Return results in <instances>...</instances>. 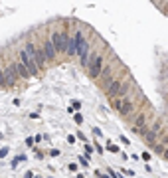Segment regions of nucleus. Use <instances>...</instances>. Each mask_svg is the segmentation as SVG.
I'll return each instance as SVG.
<instances>
[{
  "mask_svg": "<svg viewBox=\"0 0 168 178\" xmlns=\"http://www.w3.org/2000/svg\"><path fill=\"white\" fill-rule=\"evenodd\" d=\"M85 152L91 154V152H93V146H91V144H85Z\"/></svg>",
  "mask_w": 168,
  "mask_h": 178,
  "instance_id": "obj_20",
  "label": "nucleus"
},
{
  "mask_svg": "<svg viewBox=\"0 0 168 178\" xmlns=\"http://www.w3.org/2000/svg\"><path fill=\"white\" fill-rule=\"evenodd\" d=\"M8 150H10L8 146H2V148H0V158H4V156L8 154Z\"/></svg>",
  "mask_w": 168,
  "mask_h": 178,
  "instance_id": "obj_13",
  "label": "nucleus"
},
{
  "mask_svg": "<svg viewBox=\"0 0 168 178\" xmlns=\"http://www.w3.org/2000/svg\"><path fill=\"white\" fill-rule=\"evenodd\" d=\"M0 138H2V133H0Z\"/></svg>",
  "mask_w": 168,
  "mask_h": 178,
  "instance_id": "obj_25",
  "label": "nucleus"
},
{
  "mask_svg": "<svg viewBox=\"0 0 168 178\" xmlns=\"http://www.w3.org/2000/svg\"><path fill=\"white\" fill-rule=\"evenodd\" d=\"M49 42L53 44V47H55V51H57V53H65L67 34H63V32H53V34H51V38H49Z\"/></svg>",
  "mask_w": 168,
  "mask_h": 178,
  "instance_id": "obj_2",
  "label": "nucleus"
},
{
  "mask_svg": "<svg viewBox=\"0 0 168 178\" xmlns=\"http://www.w3.org/2000/svg\"><path fill=\"white\" fill-rule=\"evenodd\" d=\"M109 172H111V176H113V178H119V174H117L115 170H109Z\"/></svg>",
  "mask_w": 168,
  "mask_h": 178,
  "instance_id": "obj_22",
  "label": "nucleus"
},
{
  "mask_svg": "<svg viewBox=\"0 0 168 178\" xmlns=\"http://www.w3.org/2000/svg\"><path fill=\"white\" fill-rule=\"evenodd\" d=\"M154 152H158V154L164 152V146H162V144H154Z\"/></svg>",
  "mask_w": 168,
  "mask_h": 178,
  "instance_id": "obj_14",
  "label": "nucleus"
},
{
  "mask_svg": "<svg viewBox=\"0 0 168 178\" xmlns=\"http://www.w3.org/2000/svg\"><path fill=\"white\" fill-rule=\"evenodd\" d=\"M101 69H103V57H101V55H97L95 59H91V61H89V77L97 79V77H99V73H101Z\"/></svg>",
  "mask_w": 168,
  "mask_h": 178,
  "instance_id": "obj_4",
  "label": "nucleus"
},
{
  "mask_svg": "<svg viewBox=\"0 0 168 178\" xmlns=\"http://www.w3.org/2000/svg\"><path fill=\"white\" fill-rule=\"evenodd\" d=\"M24 51L36 61V65H38V69H43V65H45V57H43V53H42V49L40 47H36V45L32 44V42H28L26 44V47H24Z\"/></svg>",
  "mask_w": 168,
  "mask_h": 178,
  "instance_id": "obj_1",
  "label": "nucleus"
},
{
  "mask_svg": "<svg viewBox=\"0 0 168 178\" xmlns=\"http://www.w3.org/2000/svg\"><path fill=\"white\" fill-rule=\"evenodd\" d=\"M49 178H51V176H49Z\"/></svg>",
  "mask_w": 168,
  "mask_h": 178,
  "instance_id": "obj_26",
  "label": "nucleus"
},
{
  "mask_svg": "<svg viewBox=\"0 0 168 178\" xmlns=\"http://www.w3.org/2000/svg\"><path fill=\"white\" fill-rule=\"evenodd\" d=\"M142 136H144V142H146V144H154V138H156V134L152 133V131H146V133L142 134Z\"/></svg>",
  "mask_w": 168,
  "mask_h": 178,
  "instance_id": "obj_10",
  "label": "nucleus"
},
{
  "mask_svg": "<svg viewBox=\"0 0 168 178\" xmlns=\"http://www.w3.org/2000/svg\"><path fill=\"white\" fill-rule=\"evenodd\" d=\"M121 87H123L121 81H119V79H113V81L107 85V95H109V97H117V95H121Z\"/></svg>",
  "mask_w": 168,
  "mask_h": 178,
  "instance_id": "obj_7",
  "label": "nucleus"
},
{
  "mask_svg": "<svg viewBox=\"0 0 168 178\" xmlns=\"http://www.w3.org/2000/svg\"><path fill=\"white\" fill-rule=\"evenodd\" d=\"M164 158H168V150H164Z\"/></svg>",
  "mask_w": 168,
  "mask_h": 178,
  "instance_id": "obj_24",
  "label": "nucleus"
},
{
  "mask_svg": "<svg viewBox=\"0 0 168 178\" xmlns=\"http://www.w3.org/2000/svg\"><path fill=\"white\" fill-rule=\"evenodd\" d=\"M75 123L81 125V123H83V117H81V115H75Z\"/></svg>",
  "mask_w": 168,
  "mask_h": 178,
  "instance_id": "obj_18",
  "label": "nucleus"
},
{
  "mask_svg": "<svg viewBox=\"0 0 168 178\" xmlns=\"http://www.w3.org/2000/svg\"><path fill=\"white\" fill-rule=\"evenodd\" d=\"M79 162H81V164H83V166H87V164H89V160H87V158H85V156H79Z\"/></svg>",
  "mask_w": 168,
  "mask_h": 178,
  "instance_id": "obj_17",
  "label": "nucleus"
},
{
  "mask_svg": "<svg viewBox=\"0 0 168 178\" xmlns=\"http://www.w3.org/2000/svg\"><path fill=\"white\" fill-rule=\"evenodd\" d=\"M0 87H6V77H4V69H0Z\"/></svg>",
  "mask_w": 168,
  "mask_h": 178,
  "instance_id": "obj_12",
  "label": "nucleus"
},
{
  "mask_svg": "<svg viewBox=\"0 0 168 178\" xmlns=\"http://www.w3.org/2000/svg\"><path fill=\"white\" fill-rule=\"evenodd\" d=\"M67 142H69V144H75V136L69 134V136H67Z\"/></svg>",
  "mask_w": 168,
  "mask_h": 178,
  "instance_id": "obj_19",
  "label": "nucleus"
},
{
  "mask_svg": "<svg viewBox=\"0 0 168 178\" xmlns=\"http://www.w3.org/2000/svg\"><path fill=\"white\" fill-rule=\"evenodd\" d=\"M4 77H6V87H10V85L16 83V79H18V71H16L14 63H10V65L4 67Z\"/></svg>",
  "mask_w": 168,
  "mask_h": 178,
  "instance_id": "obj_5",
  "label": "nucleus"
},
{
  "mask_svg": "<svg viewBox=\"0 0 168 178\" xmlns=\"http://www.w3.org/2000/svg\"><path fill=\"white\" fill-rule=\"evenodd\" d=\"M109 150H111V152H119V146H115V144H111V146H109Z\"/></svg>",
  "mask_w": 168,
  "mask_h": 178,
  "instance_id": "obj_21",
  "label": "nucleus"
},
{
  "mask_svg": "<svg viewBox=\"0 0 168 178\" xmlns=\"http://www.w3.org/2000/svg\"><path fill=\"white\" fill-rule=\"evenodd\" d=\"M20 61H22V63H24V67L30 71V77H32V75H38V71H40V69H38L36 61H34V59H32V57L24 51V49L20 51Z\"/></svg>",
  "mask_w": 168,
  "mask_h": 178,
  "instance_id": "obj_3",
  "label": "nucleus"
},
{
  "mask_svg": "<svg viewBox=\"0 0 168 178\" xmlns=\"http://www.w3.org/2000/svg\"><path fill=\"white\" fill-rule=\"evenodd\" d=\"M119 111H121V115L128 117V115H130V113L134 111V105H132L130 101H125V103H121V109H119Z\"/></svg>",
  "mask_w": 168,
  "mask_h": 178,
  "instance_id": "obj_9",
  "label": "nucleus"
},
{
  "mask_svg": "<svg viewBox=\"0 0 168 178\" xmlns=\"http://www.w3.org/2000/svg\"><path fill=\"white\" fill-rule=\"evenodd\" d=\"M14 67H16V71H18V77L30 79V71L24 67V63H22V61H14Z\"/></svg>",
  "mask_w": 168,
  "mask_h": 178,
  "instance_id": "obj_8",
  "label": "nucleus"
},
{
  "mask_svg": "<svg viewBox=\"0 0 168 178\" xmlns=\"http://www.w3.org/2000/svg\"><path fill=\"white\" fill-rule=\"evenodd\" d=\"M24 178H34V174H32V172H26V176Z\"/></svg>",
  "mask_w": 168,
  "mask_h": 178,
  "instance_id": "obj_23",
  "label": "nucleus"
},
{
  "mask_svg": "<svg viewBox=\"0 0 168 178\" xmlns=\"http://www.w3.org/2000/svg\"><path fill=\"white\" fill-rule=\"evenodd\" d=\"M150 131H152L154 134H158L160 131H162V123H160V121H154V123H152V129H150Z\"/></svg>",
  "mask_w": 168,
  "mask_h": 178,
  "instance_id": "obj_11",
  "label": "nucleus"
},
{
  "mask_svg": "<svg viewBox=\"0 0 168 178\" xmlns=\"http://www.w3.org/2000/svg\"><path fill=\"white\" fill-rule=\"evenodd\" d=\"M32 144H34V136H28L26 138V146H32Z\"/></svg>",
  "mask_w": 168,
  "mask_h": 178,
  "instance_id": "obj_15",
  "label": "nucleus"
},
{
  "mask_svg": "<svg viewBox=\"0 0 168 178\" xmlns=\"http://www.w3.org/2000/svg\"><path fill=\"white\" fill-rule=\"evenodd\" d=\"M42 53L45 59H49V61H53L55 57H57V51H55V47H53V44L49 42V40H45L42 44Z\"/></svg>",
  "mask_w": 168,
  "mask_h": 178,
  "instance_id": "obj_6",
  "label": "nucleus"
},
{
  "mask_svg": "<svg viewBox=\"0 0 168 178\" xmlns=\"http://www.w3.org/2000/svg\"><path fill=\"white\" fill-rule=\"evenodd\" d=\"M150 158H152V156H150V154H148V152H142V160H144V162H148V160H150Z\"/></svg>",
  "mask_w": 168,
  "mask_h": 178,
  "instance_id": "obj_16",
  "label": "nucleus"
}]
</instances>
